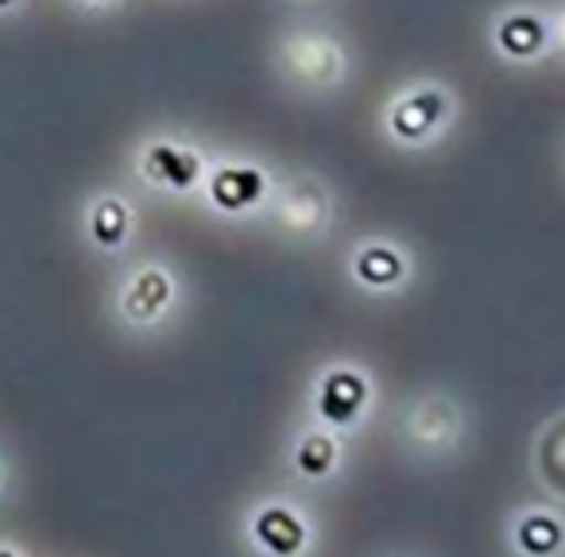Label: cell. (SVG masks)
<instances>
[{"label": "cell", "mask_w": 565, "mask_h": 557, "mask_svg": "<svg viewBox=\"0 0 565 557\" xmlns=\"http://www.w3.org/2000/svg\"><path fill=\"white\" fill-rule=\"evenodd\" d=\"M275 82L299 101H333L356 78V51L322 20H291L267 47Z\"/></svg>", "instance_id": "1"}, {"label": "cell", "mask_w": 565, "mask_h": 557, "mask_svg": "<svg viewBox=\"0 0 565 557\" xmlns=\"http://www.w3.org/2000/svg\"><path fill=\"white\" fill-rule=\"evenodd\" d=\"M461 125V94L438 74L403 78L376 109V136L399 156L438 151Z\"/></svg>", "instance_id": "2"}, {"label": "cell", "mask_w": 565, "mask_h": 557, "mask_svg": "<svg viewBox=\"0 0 565 557\" xmlns=\"http://www.w3.org/2000/svg\"><path fill=\"white\" fill-rule=\"evenodd\" d=\"M210 156L202 140L179 128H156V132L140 136L128 159L136 186L148 194L167 197V202H190L202 190V179L210 171Z\"/></svg>", "instance_id": "3"}, {"label": "cell", "mask_w": 565, "mask_h": 557, "mask_svg": "<svg viewBox=\"0 0 565 557\" xmlns=\"http://www.w3.org/2000/svg\"><path fill=\"white\" fill-rule=\"evenodd\" d=\"M275 182H279V174L256 151H213L210 171H205L194 202L213 221L248 225V221H264L275 194Z\"/></svg>", "instance_id": "4"}, {"label": "cell", "mask_w": 565, "mask_h": 557, "mask_svg": "<svg viewBox=\"0 0 565 557\" xmlns=\"http://www.w3.org/2000/svg\"><path fill=\"white\" fill-rule=\"evenodd\" d=\"M264 221L291 244H322L341 221V197L333 182L318 171H282L275 182L271 205H267Z\"/></svg>", "instance_id": "5"}, {"label": "cell", "mask_w": 565, "mask_h": 557, "mask_svg": "<svg viewBox=\"0 0 565 557\" xmlns=\"http://www.w3.org/2000/svg\"><path fill=\"white\" fill-rule=\"evenodd\" d=\"M182 302V279L167 259H140L113 287V322L132 338L159 333Z\"/></svg>", "instance_id": "6"}, {"label": "cell", "mask_w": 565, "mask_h": 557, "mask_svg": "<svg viewBox=\"0 0 565 557\" xmlns=\"http://www.w3.org/2000/svg\"><path fill=\"white\" fill-rule=\"evenodd\" d=\"M488 55L508 71H539L554 51V28H550L546 0H503L500 9H492L484 24Z\"/></svg>", "instance_id": "7"}, {"label": "cell", "mask_w": 565, "mask_h": 557, "mask_svg": "<svg viewBox=\"0 0 565 557\" xmlns=\"http://www.w3.org/2000/svg\"><path fill=\"white\" fill-rule=\"evenodd\" d=\"M345 279L369 299H399L415 287L418 256L399 236H361L345 256Z\"/></svg>", "instance_id": "8"}, {"label": "cell", "mask_w": 565, "mask_h": 557, "mask_svg": "<svg viewBox=\"0 0 565 557\" xmlns=\"http://www.w3.org/2000/svg\"><path fill=\"white\" fill-rule=\"evenodd\" d=\"M372 403H376V384L353 361L326 364L315 376V387H310V410H315L318 426L333 433L356 430L369 418Z\"/></svg>", "instance_id": "9"}, {"label": "cell", "mask_w": 565, "mask_h": 557, "mask_svg": "<svg viewBox=\"0 0 565 557\" xmlns=\"http://www.w3.org/2000/svg\"><path fill=\"white\" fill-rule=\"evenodd\" d=\"M82 244H86L94 256L117 259L125 256L136 244L140 233V205L132 202V194L120 186H102L94 194H86L78 213Z\"/></svg>", "instance_id": "10"}, {"label": "cell", "mask_w": 565, "mask_h": 557, "mask_svg": "<svg viewBox=\"0 0 565 557\" xmlns=\"http://www.w3.org/2000/svg\"><path fill=\"white\" fill-rule=\"evenodd\" d=\"M403 430L426 453H441V449L457 446L465 433V410L454 395L446 392H426L418 395L407 407V418H403Z\"/></svg>", "instance_id": "11"}, {"label": "cell", "mask_w": 565, "mask_h": 557, "mask_svg": "<svg viewBox=\"0 0 565 557\" xmlns=\"http://www.w3.org/2000/svg\"><path fill=\"white\" fill-rule=\"evenodd\" d=\"M252 542L267 557H295L307 546V523L299 518V511L267 503L252 515Z\"/></svg>", "instance_id": "12"}, {"label": "cell", "mask_w": 565, "mask_h": 557, "mask_svg": "<svg viewBox=\"0 0 565 557\" xmlns=\"http://www.w3.org/2000/svg\"><path fill=\"white\" fill-rule=\"evenodd\" d=\"M291 461L307 480L333 476V472H338V464H341L338 433L326 430V426H315V430L299 433V438H295V449H291Z\"/></svg>", "instance_id": "13"}, {"label": "cell", "mask_w": 565, "mask_h": 557, "mask_svg": "<svg viewBox=\"0 0 565 557\" xmlns=\"http://www.w3.org/2000/svg\"><path fill=\"white\" fill-rule=\"evenodd\" d=\"M562 542H565L562 523H557L554 515H546V511H531V515H526L523 523H519V531H515V546L523 549V554H531V557L557 554V549H562Z\"/></svg>", "instance_id": "14"}, {"label": "cell", "mask_w": 565, "mask_h": 557, "mask_svg": "<svg viewBox=\"0 0 565 557\" xmlns=\"http://www.w3.org/2000/svg\"><path fill=\"white\" fill-rule=\"evenodd\" d=\"M550 28H554V51L557 58H565V0H546Z\"/></svg>", "instance_id": "15"}, {"label": "cell", "mask_w": 565, "mask_h": 557, "mask_svg": "<svg viewBox=\"0 0 565 557\" xmlns=\"http://www.w3.org/2000/svg\"><path fill=\"white\" fill-rule=\"evenodd\" d=\"M78 17H89V20H97V17H109V12H117L125 0H66Z\"/></svg>", "instance_id": "16"}, {"label": "cell", "mask_w": 565, "mask_h": 557, "mask_svg": "<svg viewBox=\"0 0 565 557\" xmlns=\"http://www.w3.org/2000/svg\"><path fill=\"white\" fill-rule=\"evenodd\" d=\"M28 4H32V0H0V20H17V17H24Z\"/></svg>", "instance_id": "17"}, {"label": "cell", "mask_w": 565, "mask_h": 557, "mask_svg": "<svg viewBox=\"0 0 565 557\" xmlns=\"http://www.w3.org/2000/svg\"><path fill=\"white\" fill-rule=\"evenodd\" d=\"M282 9H295V12H315V9H326L330 0H279Z\"/></svg>", "instance_id": "18"}, {"label": "cell", "mask_w": 565, "mask_h": 557, "mask_svg": "<svg viewBox=\"0 0 565 557\" xmlns=\"http://www.w3.org/2000/svg\"><path fill=\"white\" fill-rule=\"evenodd\" d=\"M9 488H12V464H9V457L0 453V500L9 495Z\"/></svg>", "instance_id": "19"}, {"label": "cell", "mask_w": 565, "mask_h": 557, "mask_svg": "<svg viewBox=\"0 0 565 557\" xmlns=\"http://www.w3.org/2000/svg\"><path fill=\"white\" fill-rule=\"evenodd\" d=\"M0 557H28L17 542H0Z\"/></svg>", "instance_id": "20"}]
</instances>
